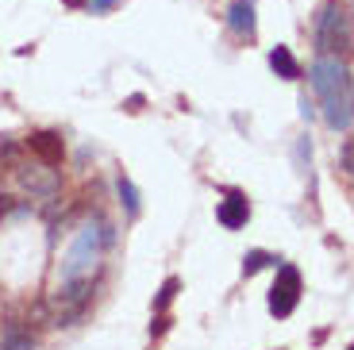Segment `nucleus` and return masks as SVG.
Instances as JSON below:
<instances>
[{"label":"nucleus","mask_w":354,"mask_h":350,"mask_svg":"<svg viewBox=\"0 0 354 350\" xmlns=\"http://www.w3.org/2000/svg\"><path fill=\"white\" fill-rule=\"evenodd\" d=\"M308 81L316 89L324 123L331 131H351L354 127V77L346 70V58H324L319 54L308 70Z\"/></svg>","instance_id":"nucleus-1"},{"label":"nucleus","mask_w":354,"mask_h":350,"mask_svg":"<svg viewBox=\"0 0 354 350\" xmlns=\"http://www.w3.org/2000/svg\"><path fill=\"white\" fill-rule=\"evenodd\" d=\"M312 43L324 58H346L354 50V16L346 4L328 0L312 19Z\"/></svg>","instance_id":"nucleus-2"},{"label":"nucleus","mask_w":354,"mask_h":350,"mask_svg":"<svg viewBox=\"0 0 354 350\" xmlns=\"http://www.w3.org/2000/svg\"><path fill=\"white\" fill-rule=\"evenodd\" d=\"M112 243V228L108 223H85L77 228L70 250L62 258V281H81V277H93V270L100 266V254L104 246Z\"/></svg>","instance_id":"nucleus-3"},{"label":"nucleus","mask_w":354,"mask_h":350,"mask_svg":"<svg viewBox=\"0 0 354 350\" xmlns=\"http://www.w3.org/2000/svg\"><path fill=\"white\" fill-rule=\"evenodd\" d=\"M297 304H301V270L285 262V266H277V281L270 289V315L289 320L297 312Z\"/></svg>","instance_id":"nucleus-4"},{"label":"nucleus","mask_w":354,"mask_h":350,"mask_svg":"<svg viewBox=\"0 0 354 350\" xmlns=\"http://www.w3.org/2000/svg\"><path fill=\"white\" fill-rule=\"evenodd\" d=\"M16 181H19V189L31 193V196L62 193V174L54 166H46V162H39V166H16Z\"/></svg>","instance_id":"nucleus-5"},{"label":"nucleus","mask_w":354,"mask_h":350,"mask_svg":"<svg viewBox=\"0 0 354 350\" xmlns=\"http://www.w3.org/2000/svg\"><path fill=\"white\" fill-rule=\"evenodd\" d=\"M27 150L39 158V162H46V166H62V158H66V142L58 131H35V135H27Z\"/></svg>","instance_id":"nucleus-6"},{"label":"nucleus","mask_w":354,"mask_h":350,"mask_svg":"<svg viewBox=\"0 0 354 350\" xmlns=\"http://www.w3.org/2000/svg\"><path fill=\"white\" fill-rule=\"evenodd\" d=\"M258 4L254 0H231L227 4V27L235 31L239 39H254V31H258Z\"/></svg>","instance_id":"nucleus-7"},{"label":"nucleus","mask_w":354,"mask_h":350,"mask_svg":"<svg viewBox=\"0 0 354 350\" xmlns=\"http://www.w3.org/2000/svg\"><path fill=\"white\" fill-rule=\"evenodd\" d=\"M216 216H220V223H223L227 231H239V228H247V219H250V204H247V196L231 189V193L220 201V212H216Z\"/></svg>","instance_id":"nucleus-8"},{"label":"nucleus","mask_w":354,"mask_h":350,"mask_svg":"<svg viewBox=\"0 0 354 350\" xmlns=\"http://www.w3.org/2000/svg\"><path fill=\"white\" fill-rule=\"evenodd\" d=\"M270 70H274L281 81H297L301 77V62L292 58L289 46H274V50H270Z\"/></svg>","instance_id":"nucleus-9"},{"label":"nucleus","mask_w":354,"mask_h":350,"mask_svg":"<svg viewBox=\"0 0 354 350\" xmlns=\"http://www.w3.org/2000/svg\"><path fill=\"white\" fill-rule=\"evenodd\" d=\"M0 350H35V339H31V331H27L19 320H8L4 339H0Z\"/></svg>","instance_id":"nucleus-10"},{"label":"nucleus","mask_w":354,"mask_h":350,"mask_svg":"<svg viewBox=\"0 0 354 350\" xmlns=\"http://www.w3.org/2000/svg\"><path fill=\"white\" fill-rule=\"evenodd\" d=\"M115 193H120V204H124L127 219H135V216L142 212V204H139V189H135V181H131L127 174L115 177Z\"/></svg>","instance_id":"nucleus-11"},{"label":"nucleus","mask_w":354,"mask_h":350,"mask_svg":"<svg viewBox=\"0 0 354 350\" xmlns=\"http://www.w3.org/2000/svg\"><path fill=\"white\" fill-rule=\"evenodd\" d=\"M270 262H277L274 254H266V250H250L247 258H243V277H254L262 266H270Z\"/></svg>","instance_id":"nucleus-12"},{"label":"nucleus","mask_w":354,"mask_h":350,"mask_svg":"<svg viewBox=\"0 0 354 350\" xmlns=\"http://www.w3.org/2000/svg\"><path fill=\"white\" fill-rule=\"evenodd\" d=\"M8 216H27V204H19L16 196H0V219H8Z\"/></svg>","instance_id":"nucleus-13"},{"label":"nucleus","mask_w":354,"mask_h":350,"mask_svg":"<svg viewBox=\"0 0 354 350\" xmlns=\"http://www.w3.org/2000/svg\"><path fill=\"white\" fill-rule=\"evenodd\" d=\"M174 293H177V277H166V285H162V293H158V300H154V308H169V300H174Z\"/></svg>","instance_id":"nucleus-14"},{"label":"nucleus","mask_w":354,"mask_h":350,"mask_svg":"<svg viewBox=\"0 0 354 350\" xmlns=\"http://www.w3.org/2000/svg\"><path fill=\"white\" fill-rule=\"evenodd\" d=\"M85 8L93 12V16H108L112 8H120V0H85Z\"/></svg>","instance_id":"nucleus-15"},{"label":"nucleus","mask_w":354,"mask_h":350,"mask_svg":"<svg viewBox=\"0 0 354 350\" xmlns=\"http://www.w3.org/2000/svg\"><path fill=\"white\" fill-rule=\"evenodd\" d=\"M339 158H343V169L351 174V181H354V139L343 142V154H339Z\"/></svg>","instance_id":"nucleus-16"},{"label":"nucleus","mask_w":354,"mask_h":350,"mask_svg":"<svg viewBox=\"0 0 354 350\" xmlns=\"http://www.w3.org/2000/svg\"><path fill=\"white\" fill-rule=\"evenodd\" d=\"M312 112H316V108L308 104V97H304V100H301V116H304V120H312Z\"/></svg>","instance_id":"nucleus-17"},{"label":"nucleus","mask_w":354,"mask_h":350,"mask_svg":"<svg viewBox=\"0 0 354 350\" xmlns=\"http://www.w3.org/2000/svg\"><path fill=\"white\" fill-rule=\"evenodd\" d=\"M66 8H85V0H62Z\"/></svg>","instance_id":"nucleus-18"},{"label":"nucleus","mask_w":354,"mask_h":350,"mask_svg":"<svg viewBox=\"0 0 354 350\" xmlns=\"http://www.w3.org/2000/svg\"><path fill=\"white\" fill-rule=\"evenodd\" d=\"M351 350H354V347H351Z\"/></svg>","instance_id":"nucleus-19"}]
</instances>
